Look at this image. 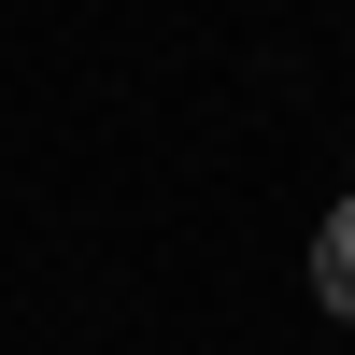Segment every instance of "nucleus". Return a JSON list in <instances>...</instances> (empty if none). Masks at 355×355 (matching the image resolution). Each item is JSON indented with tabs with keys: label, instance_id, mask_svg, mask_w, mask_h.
<instances>
[{
	"label": "nucleus",
	"instance_id": "1",
	"mask_svg": "<svg viewBox=\"0 0 355 355\" xmlns=\"http://www.w3.org/2000/svg\"><path fill=\"white\" fill-rule=\"evenodd\" d=\"M313 299H327L341 327H355V199H341L327 227H313Z\"/></svg>",
	"mask_w": 355,
	"mask_h": 355
}]
</instances>
